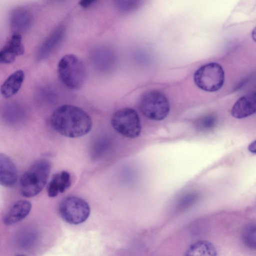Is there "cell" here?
Instances as JSON below:
<instances>
[{
	"label": "cell",
	"instance_id": "obj_1",
	"mask_svg": "<svg viewBox=\"0 0 256 256\" xmlns=\"http://www.w3.org/2000/svg\"><path fill=\"white\" fill-rule=\"evenodd\" d=\"M50 124L60 134L75 138L88 134L92 128V122L89 114L82 108L63 104L52 113Z\"/></svg>",
	"mask_w": 256,
	"mask_h": 256
},
{
	"label": "cell",
	"instance_id": "obj_14",
	"mask_svg": "<svg viewBox=\"0 0 256 256\" xmlns=\"http://www.w3.org/2000/svg\"><path fill=\"white\" fill-rule=\"evenodd\" d=\"M70 184V175L68 172L63 170L56 174L48 184V194L50 198L56 197L59 193L64 192Z\"/></svg>",
	"mask_w": 256,
	"mask_h": 256
},
{
	"label": "cell",
	"instance_id": "obj_26",
	"mask_svg": "<svg viewBox=\"0 0 256 256\" xmlns=\"http://www.w3.org/2000/svg\"><path fill=\"white\" fill-rule=\"evenodd\" d=\"M51 0V1H52V2H60V1H62V0Z\"/></svg>",
	"mask_w": 256,
	"mask_h": 256
},
{
	"label": "cell",
	"instance_id": "obj_16",
	"mask_svg": "<svg viewBox=\"0 0 256 256\" xmlns=\"http://www.w3.org/2000/svg\"><path fill=\"white\" fill-rule=\"evenodd\" d=\"M24 79V74L21 70L12 72L2 84L0 92L3 97L9 98L16 94L20 88Z\"/></svg>",
	"mask_w": 256,
	"mask_h": 256
},
{
	"label": "cell",
	"instance_id": "obj_2",
	"mask_svg": "<svg viewBox=\"0 0 256 256\" xmlns=\"http://www.w3.org/2000/svg\"><path fill=\"white\" fill-rule=\"evenodd\" d=\"M51 164L48 160L42 158L36 161L21 176V194L31 198L40 194L48 182Z\"/></svg>",
	"mask_w": 256,
	"mask_h": 256
},
{
	"label": "cell",
	"instance_id": "obj_5",
	"mask_svg": "<svg viewBox=\"0 0 256 256\" xmlns=\"http://www.w3.org/2000/svg\"><path fill=\"white\" fill-rule=\"evenodd\" d=\"M194 82L200 89L208 92H216L223 86L224 71L219 64L210 62L201 66L194 74Z\"/></svg>",
	"mask_w": 256,
	"mask_h": 256
},
{
	"label": "cell",
	"instance_id": "obj_11",
	"mask_svg": "<svg viewBox=\"0 0 256 256\" xmlns=\"http://www.w3.org/2000/svg\"><path fill=\"white\" fill-rule=\"evenodd\" d=\"M34 16L32 12L27 8L19 7L11 12L10 24L14 33L22 32L31 26Z\"/></svg>",
	"mask_w": 256,
	"mask_h": 256
},
{
	"label": "cell",
	"instance_id": "obj_9",
	"mask_svg": "<svg viewBox=\"0 0 256 256\" xmlns=\"http://www.w3.org/2000/svg\"><path fill=\"white\" fill-rule=\"evenodd\" d=\"M64 36L65 30L63 26L56 28L40 46L37 52V60L41 61L50 56L61 44Z\"/></svg>",
	"mask_w": 256,
	"mask_h": 256
},
{
	"label": "cell",
	"instance_id": "obj_3",
	"mask_svg": "<svg viewBox=\"0 0 256 256\" xmlns=\"http://www.w3.org/2000/svg\"><path fill=\"white\" fill-rule=\"evenodd\" d=\"M58 76L61 82L71 90H78L84 84L86 70L83 62L76 56L67 54L59 60Z\"/></svg>",
	"mask_w": 256,
	"mask_h": 256
},
{
	"label": "cell",
	"instance_id": "obj_12",
	"mask_svg": "<svg viewBox=\"0 0 256 256\" xmlns=\"http://www.w3.org/2000/svg\"><path fill=\"white\" fill-rule=\"evenodd\" d=\"M18 172L12 160L6 155L0 154V184L2 186L10 188L16 183Z\"/></svg>",
	"mask_w": 256,
	"mask_h": 256
},
{
	"label": "cell",
	"instance_id": "obj_19",
	"mask_svg": "<svg viewBox=\"0 0 256 256\" xmlns=\"http://www.w3.org/2000/svg\"><path fill=\"white\" fill-rule=\"evenodd\" d=\"M242 238L246 247L256 250V224H252L246 226L242 232Z\"/></svg>",
	"mask_w": 256,
	"mask_h": 256
},
{
	"label": "cell",
	"instance_id": "obj_22",
	"mask_svg": "<svg viewBox=\"0 0 256 256\" xmlns=\"http://www.w3.org/2000/svg\"><path fill=\"white\" fill-rule=\"evenodd\" d=\"M108 145L107 139L104 138H98L92 144L91 153L93 157L99 156L104 152Z\"/></svg>",
	"mask_w": 256,
	"mask_h": 256
},
{
	"label": "cell",
	"instance_id": "obj_8",
	"mask_svg": "<svg viewBox=\"0 0 256 256\" xmlns=\"http://www.w3.org/2000/svg\"><path fill=\"white\" fill-rule=\"evenodd\" d=\"M24 49L20 34L14 33L0 51V62L3 64L13 62L24 54Z\"/></svg>",
	"mask_w": 256,
	"mask_h": 256
},
{
	"label": "cell",
	"instance_id": "obj_15",
	"mask_svg": "<svg viewBox=\"0 0 256 256\" xmlns=\"http://www.w3.org/2000/svg\"><path fill=\"white\" fill-rule=\"evenodd\" d=\"M26 116L24 107L18 102L8 103L4 107L2 112L4 120L10 125H16L22 122Z\"/></svg>",
	"mask_w": 256,
	"mask_h": 256
},
{
	"label": "cell",
	"instance_id": "obj_25",
	"mask_svg": "<svg viewBox=\"0 0 256 256\" xmlns=\"http://www.w3.org/2000/svg\"><path fill=\"white\" fill-rule=\"evenodd\" d=\"M252 37L253 40L256 42V27L254 28L252 32Z\"/></svg>",
	"mask_w": 256,
	"mask_h": 256
},
{
	"label": "cell",
	"instance_id": "obj_24",
	"mask_svg": "<svg viewBox=\"0 0 256 256\" xmlns=\"http://www.w3.org/2000/svg\"><path fill=\"white\" fill-rule=\"evenodd\" d=\"M248 150L251 153L256 154V140L252 142L248 146Z\"/></svg>",
	"mask_w": 256,
	"mask_h": 256
},
{
	"label": "cell",
	"instance_id": "obj_6",
	"mask_svg": "<svg viewBox=\"0 0 256 256\" xmlns=\"http://www.w3.org/2000/svg\"><path fill=\"white\" fill-rule=\"evenodd\" d=\"M58 211L61 218L71 224H79L89 217L90 210L88 203L76 196L64 198L60 204Z\"/></svg>",
	"mask_w": 256,
	"mask_h": 256
},
{
	"label": "cell",
	"instance_id": "obj_21",
	"mask_svg": "<svg viewBox=\"0 0 256 256\" xmlns=\"http://www.w3.org/2000/svg\"><path fill=\"white\" fill-rule=\"evenodd\" d=\"M142 0H114L116 8L120 12H128L134 10Z\"/></svg>",
	"mask_w": 256,
	"mask_h": 256
},
{
	"label": "cell",
	"instance_id": "obj_23",
	"mask_svg": "<svg viewBox=\"0 0 256 256\" xmlns=\"http://www.w3.org/2000/svg\"><path fill=\"white\" fill-rule=\"evenodd\" d=\"M96 0H80L79 4L82 7L86 8L90 6Z\"/></svg>",
	"mask_w": 256,
	"mask_h": 256
},
{
	"label": "cell",
	"instance_id": "obj_4",
	"mask_svg": "<svg viewBox=\"0 0 256 256\" xmlns=\"http://www.w3.org/2000/svg\"><path fill=\"white\" fill-rule=\"evenodd\" d=\"M138 107L146 118L161 120L168 114L170 104L167 98L160 91L152 90L145 92L140 97Z\"/></svg>",
	"mask_w": 256,
	"mask_h": 256
},
{
	"label": "cell",
	"instance_id": "obj_13",
	"mask_svg": "<svg viewBox=\"0 0 256 256\" xmlns=\"http://www.w3.org/2000/svg\"><path fill=\"white\" fill-rule=\"evenodd\" d=\"M32 209V204L26 200H20L16 202L10 208L4 218V223L6 225H12L22 221L30 214Z\"/></svg>",
	"mask_w": 256,
	"mask_h": 256
},
{
	"label": "cell",
	"instance_id": "obj_7",
	"mask_svg": "<svg viewBox=\"0 0 256 256\" xmlns=\"http://www.w3.org/2000/svg\"><path fill=\"white\" fill-rule=\"evenodd\" d=\"M111 124L118 133L128 138H135L141 132L139 116L131 108H124L116 110L112 116Z\"/></svg>",
	"mask_w": 256,
	"mask_h": 256
},
{
	"label": "cell",
	"instance_id": "obj_18",
	"mask_svg": "<svg viewBox=\"0 0 256 256\" xmlns=\"http://www.w3.org/2000/svg\"><path fill=\"white\" fill-rule=\"evenodd\" d=\"M112 54L109 50L106 48L96 50L92 54V61L96 69L104 70L110 64L112 58Z\"/></svg>",
	"mask_w": 256,
	"mask_h": 256
},
{
	"label": "cell",
	"instance_id": "obj_10",
	"mask_svg": "<svg viewBox=\"0 0 256 256\" xmlns=\"http://www.w3.org/2000/svg\"><path fill=\"white\" fill-rule=\"evenodd\" d=\"M256 113V90L240 98L234 103L231 114L236 118H243Z\"/></svg>",
	"mask_w": 256,
	"mask_h": 256
},
{
	"label": "cell",
	"instance_id": "obj_17",
	"mask_svg": "<svg viewBox=\"0 0 256 256\" xmlns=\"http://www.w3.org/2000/svg\"><path fill=\"white\" fill-rule=\"evenodd\" d=\"M218 252L215 246L210 242L200 240L192 244L186 252V256H215Z\"/></svg>",
	"mask_w": 256,
	"mask_h": 256
},
{
	"label": "cell",
	"instance_id": "obj_20",
	"mask_svg": "<svg viewBox=\"0 0 256 256\" xmlns=\"http://www.w3.org/2000/svg\"><path fill=\"white\" fill-rule=\"evenodd\" d=\"M216 118L212 114L204 115L198 119L196 122V126L198 130L202 132L210 130L216 125Z\"/></svg>",
	"mask_w": 256,
	"mask_h": 256
}]
</instances>
